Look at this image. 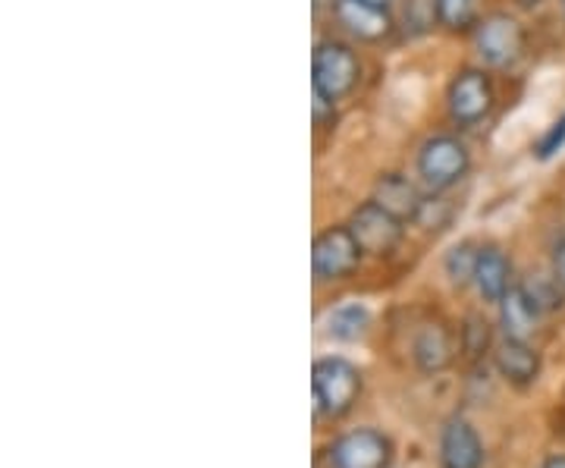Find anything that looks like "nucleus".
Segmentation results:
<instances>
[{
  "mask_svg": "<svg viewBox=\"0 0 565 468\" xmlns=\"http://www.w3.org/2000/svg\"><path fill=\"white\" fill-rule=\"evenodd\" d=\"M362 374L345 359H321L311 371V393H315V412H327L333 418L345 415L359 400Z\"/></svg>",
  "mask_w": 565,
  "mask_h": 468,
  "instance_id": "2",
  "label": "nucleus"
},
{
  "mask_svg": "<svg viewBox=\"0 0 565 468\" xmlns=\"http://www.w3.org/2000/svg\"><path fill=\"white\" fill-rule=\"evenodd\" d=\"M390 453H393V447L381 430L359 428L343 434L333 444L330 462H333V468H386Z\"/></svg>",
  "mask_w": 565,
  "mask_h": 468,
  "instance_id": "8",
  "label": "nucleus"
},
{
  "mask_svg": "<svg viewBox=\"0 0 565 468\" xmlns=\"http://www.w3.org/2000/svg\"><path fill=\"white\" fill-rule=\"evenodd\" d=\"M349 230H352V236L359 240L364 255H390L399 240H403V221H396L390 211H384L381 204L374 202H364L359 204L355 211H352V217H349Z\"/></svg>",
  "mask_w": 565,
  "mask_h": 468,
  "instance_id": "6",
  "label": "nucleus"
},
{
  "mask_svg": "<svg viewBox=\"0 0 565 468\" xmlns=\"http://www.w3.org/2000/svg\"><path fill=\"white\" fill-rule=\"evenodd\" d=\"M418 173L430 192H446L468 173V148L452 136L427 139L418 155Z\"/></svg>",
  "mask_w": 565,
  "mask_h": 468,
  "instance_id": "3",
  "label": "nucleus"
},
{
  "mask_svg": "<svg viewBox=\"0 0 565 468\" xmlns=\"http://www.w3.org/2000/svg\"><path fill=\"white\" fill-rule=\"evenodd\" d=\"M446 107H449V117L459 123V126H475L490 114L493 107V88L481 70H465L459 73L452 85H449V95H446Z\"/></svg>",
  "mask_w": 565,
  "mask_h": 468,
  "instance_id": "7",
  "label": "nucleus"
},
{
  "mask_svg": "<svg viewBox=\"0 0 565 468\" xmlns=\"http://www.w3.org/2000/svg\"><path fill=\"white\" fill-rule=\"evenodd\" d=\"M440 459H444V468L484 466V447H481V437H478V430L471 428L465 418H452V422L444 428Z\"/></svg>",
  "mask_w": 565,
  "mask_h": 468,
  "instance_id": "11",
  "label": "nucleus"
},
{
  "mask_svg": "<svg viewBox=\"0 0 565 468\" xmlns=\"http://www.w3.org/2000/svg\"><path fill=\"white\" fill-rule=\"evenodd\" d=\"M359 57L343 41H321L311 57V92L323 95L327 102L345 98L359 82Z\"/></svg>",
  "mask_w": 565,
  "mask_h": 468,
  "instance_id": "1",
  "label": "nucleus"
},
{
  "mask_svg": "<svg viewBox=\"0 0 565 468\" xmlns=\"http://www.w3.org/2000/svg\"><path fill=\"white\" fill-rule=\"evenodd\" d=\"M478 13V0H434V17L446 29H468Z\"/></svg>",
  "mask_w": 565,
  "mask_h": 468,
  "instance_id": "19",
  "label": "nucleus"
},
{
  "mask_svg": "<svg viewBox=\"0 0 565 468\" xmlns=\"http://www.w3.org/2000/svg\"><path fill=\"white\" fill-rule=\"evenodd\" d=\"M563 145H565V117L563 120L553 123L544 136L537 139V145H534V158H537V161H550Z\"/></svg>",
  "mask_w": 565,
  "mask_h": 468,
  "instance_id": "20",
  "label": "nucleus"
},
{
  "mask_svg": "<svg viewBox=\"0 0 565 468\" xmlns=\"http://www.w3.org/2000/svg\"><path fill=\"white\" fill-rule=\"evenodd\" d=\"M333 17L352 39L359 41H381L393 29L384 7L371 3V0H337Z\"/></svg>",
  "mask_w": 565,
  "mask_h": 468,
  "instance_id": "9",
  "label": "nucleus"
},
{
  "mask_svg": "<svg viewBox=\"0 0 565 468\" xmlns=\"http://www.w3.org/2000/svg\"><path fill=\"white\" fill-rule=\"evenodd\" d=\"M544 468H565V456H553V459H546Z\"/></svg>",
  "mask_w": 565,
  "mask_h": 468,
  "instance_id": "22",
  "label": "nucleus"
},
{
  "mask_svg": "<svg viewBox=\"0 0 565 468\" xmlns=\"http://www.w3.org/2000/svg\"><path fill=\"white\" fill-rule=\"evenodd\" d=\"M475 286L478 292L484 296L487 302H497L503 299L505 292L512 289V265L500 248H481V262H478V274H475Z\"/></svg>",
  "mask_w": 565,
  "mask_h": 468,
  "instance_id": "14",
  "label": "nucleus"
},
{
  "mask_svg": "<svg viewBox=\"0 0 565 468\" xmlns=\"http://www.w3.org/2000/svg\"><path fill=\"white\" fill-rule=\"evenodd\" d=\"M522 289H525V296L534 302V308L541 315H550V311H559L563 308V284L556 277L534 274V277H527L525 284H522Z\"/></svg>",
  "mask_w": 565,
  "mask_h": 468,
  "instance_id": "18",
  "label": "nucleus"
},
{
  "mask_svg": "<svg viewBox=\"0 0 565 468\" xmlns=\"http://www.w3.org/2000/svg\"><path fill=\"white\" fill-rule=\"evenodd\" d=\"M478 262H481V248L471 243H459L452 245L446 252V277L452 280L456 286H468L475 284V274H478Z\"/></svg>",
  "mask_w": 565,
  "mask_h": 468,
  "instance_id": "17",
  "label": "nucleus"
},
{
  "mask_svg": "<svg viewBox=\"0 0 565 468\" xmlns=\"http://www.w3.org/2000/svg\"><path fill=\"white\" fill-rule=\"evenodd\" d=\"M563 10H565V0H563Z\"/></svg>",
  "mask_w": 565,
  "mask_h": 468,
  "instance_id": "25",
  "label": "nucleus"
},
{
  "mask_svg": "<svg viewBox=\"0 0 565 468\" xmlns=\"http://www.w3.org/2000/svg\"><path fill=\"white\" fill-rule=\"evenodd\" d=\"M553 277H556L565 289V240L556 245V252H553Z\"/></svg>",
  "mask_w": 565,
  "mask_h": 468,
  "instance_id": "21",
  "label": "nucleus"
},
{
  "mask_svg": "<svg viewBox=\"0 0 565 468\" xmlns=\"http://www.w3.org/2000/svg\"><path fill=\"white\" fill-rule=\"evenodd\" d=\"M475 47L481 61L493 70H505L525 54V29L509 13H493L487 17L478 32H475Z\"/></svg>",
  "mask_w": 565,
  "mask_h": 468,
  "instance_id": "5",
  "label": "nucleus"
},
{
  "mask_svg": "<svg viewBox=\"0 0 565 468\" xmlns=\"http://www.w3.org/2000/svg\"><path fill=\"white\" fill-rule=\"evenodd\" d=\"M371 3H381V7H386V3H390V0H371Z\"/></svg>",
  "mask_w": 565,
  "mask_h": 468,
  "instance_id": "24",
  "label": "nucleus"
},
{
  "mask_svg": "<svg viewBox=\"0 0 565 468\" xmlns=\"http://www.w3.org/2000/svg\"><path fill=\"white\" fill-rule=\"evenodd\" d=\"M497 368H500V374H503L505 381L525 387L531 381H537V374H541V355H537V349L531 347V343L505 337L503 343L497 347Z\"/></svg>",
  "mask_w": 565,
  "mask_h": 468,
  "instance_id": "13",
  "label": "nucleus"
},
{
  "mask_svg": "<svg viewBox=\"0 0 565 468\" xmlns=\"http://www.w3.org/2000/svg\"><path fill=\"white\" fill-rule=\"evenodd\" d=\"M362 255V245L349 226H330L311 245V270L318 280H340L359 267Z\"/></svg>",
  "mask_w": 565,
  "mask_h": 468,
  "instance_id": "4",
  "label": "nucleus"
},
{
  "mask_svg": "<svg viewBox=\"0 0 565 468\" xmlns=\"http://www.w3.org/2000/svg\"><path fill=\"white\" fill-rule=\"evenodd\" d=\"M323 7H330V10H333V7H337V0H315V13H321Z\"/></svg>",
  "mask_w": 565,
  "mask_h": 468,
  "instance_id": "23",
  "label": "nucleus"
},
{
  "mask_svg": "<svg viewBox=\"0 0 565 468\" xmlns=\"http://www.w3.org/2000/svg\"><path fill=\"white\" fill-rule=\"evenodd\" d=\"M364 327H367V308L359 306V302H345V306L333 308L330 318H327V333L333 340H343V343L359 340Z\"/></svg>",
  "mask_w": 565,
  "mask_h": 468,
  "instance_id": "16",
  "label": "nucleus"
},
{
  "mask_svg": "<svg viewBox=\"0 0 565 468\" xmlns=\"http://www.w3.org/2000/svg\"><path fill=\"white\" fill-rule=\"evenodd\" d=\"M537 321H541V311L527 299L522 284L512 286L503 299H500V325H503V333L509 340L531 343V337L537 330Z\"/></svg>",
  "mask_w": 565,
  "mask_h": 468,
  "instance_id": "12",
  "label": "nucleus"
},
{
  "mask_svg": "<svg viewBox=\"0 0 565 468\" xmlns=\"http://www.w3.org/2000/svg\"><path fill=\"white\" fill-rule=\"evenodd\" d=\"M374 202L381 204L384 211H390L396 221H418L424 211V195L418 192V185L412 183L408 177L403 173H384L377 183H374V195H371Z\"/></svg>",
  "mask_w": 565,
  "mask_h": 468,
  "instance_id": "10",
  "label": "nucleus"
},
{
  "mask_svg": "<svg viewBox=\"0 0 565 468\" xmlns=\"http://www.w3.org/2000/svg\"><path fill=\"white\" fill-rule=\"evenodd\" d=\"M449 333L444 325H427L415 340V359L422 371H440L449 362Z\"/></svg>",
  "mask_w": 565,
  "mask_h": 468,
  "instance_id": "15",
  "label": "nucleus"
}]
</instances>
